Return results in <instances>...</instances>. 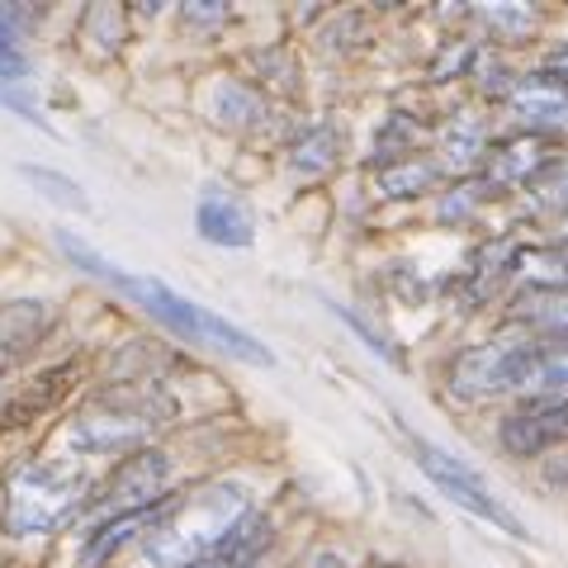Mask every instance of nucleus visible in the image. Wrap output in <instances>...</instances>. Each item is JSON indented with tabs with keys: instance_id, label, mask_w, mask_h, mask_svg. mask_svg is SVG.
Instances as JSON below:
<instances>
[{
	"instance_id": "nucleus-9",
	"label": "nucleus",
	"mask_w": 568,
	"mask_h": 568,
	"mask_svg": "<svg viewBox=\"0 0 568 568\" xmlns=\"http://www.w3.org/2000/svg\"><path fill=\"white\" fill-rule=\"evenodd\" d=\"M48 327H52V308L43 304V298H14V304H0V379H6L10 369L43 342Z\"/></svg>"
},
{
	"instance_id": "nucleus-10",
	"label": "nucleus",
	"mask_w": 568,
	"mask_h": 568,
	"mask_svg": "<svg viewBox=\"0 0 568 568\" xmlns=\"http://www.w3.org/2000/svg\"><path fill=\"white\" fill-rule=\"evenodd\" d=\"M194 227L219 246H252V237H256V223H252V213H246V204L233 200V194H223V190H209L200 200Z\"/></svg>"
},
{
	"instance_id": "nucleus-6",
	"label": "nucleus",
	"mask_w": 568,
	"mask_h": 568,
	"mask_svg": "<svg viewBox=\"0 0 568 568\" xmlns=\"http://www.w3.org/2000/svg\"><path fill=\"white\" fill-rule=\"evenodd\" d=\"M166 484H171V459L162 450H138L133 459H123L91 507L95 530L110 521H123V517H142L152 503H162Z\"/></svg>"
},
{
	"instance_id": "nucleus-8",
	"label": "nucleus",
	"mask_w": 568,
	"mask_h": 568,
	"mask_svg": "<svg viewBox=\"0 0 568 568\" xmlns=\"http://www.w3.org/2000/svg\"><path fill=\"white\" fill-rule=\"evenodd\" d=\"M568 440V398H545L530 403L526 413L503 422V446L511 455H540L549 446Z\"/></svg>"
},
{
	"instance_id": "nucleus-2",
	"label": "nucleus",
	"mask_w": 568,
	"mask_h": 568,
	"mask_svg": "<svg viewBox=\"0 0 568 568\" xmlns=\"http://www.w3.org/2000/svg\"><path fill=\"white\" fill-rule=\"evenodd\" d=\"M242 521H246V488L209 484L200 493H190L185 503L166 507L148 526V559L156 568H194L200 559L227 549Z\"/></svg>"
},
{
	"instance_id": "nucleus-15",
	"label": "nucleus",
	"mask_w": 568,
	"mask_h": 568,
	"mask_svg": "<svg viewBox=\"0 0 568 568\" xmlns=\"http://www.w3.org/2000/svg\"><path fill=\"white\" fill-rule=\"evenodd\" d=\"M24 175H29L33 185L52 190V200H58V204H67V209H85V194H81V185H71L67 175H58V171H39V166H24Z\"/></svg>"
},
{
	"instance_id": "nucleus-14",
	"label": "nucleus",
	"mask_w": 568,
	"mask_h": 568,
	"mask_svg": "<svg viewBox=\"0 0 568 568\" xmlns=\"http://www.w3.org/2000/svg\"><path fill=\"white\" fill-rule=\"evenodd\" d=\"M24 71H29V62H24V52H20V39H14L6 10H0V81H20Z\"/></svg>"
},
{
	"instance_id": "nucleus-5",
	"label": "nucleus",
	"mask_w": 568,
	"mask_h": 568,
	"mask_svg": "<svg viewBox=\"0 0 568 568\" xmlns=\"http://www.w3.org/2000/svg\"><path fill=\"white\" fill-rule=\"evenodd\" d=\"M413 450H417V465L426 469V478L450 497L455 507H465V511H474L478 521H493V526H503L507 536H517V540H526V526H521V517L517 511H507L503 503H497V493L478 478L465 459H455V455H446V450H436L432 440H422V436H413Z\"/></svg>"
},
{
	"instance_id": "nucleus-16",
	"label": "nucleus",
	"mask_w": 568,
	"mask_h": 568,
	"mask_svg": "<svg viewBox=\"0 0 568 568\" xmlns=\"http://www.w3.org/2000/svg\"><path fill=\"white\" fill-rule=\"evenodd\" d=\"M432 181H436V171H432V166H417V162H407V166H398V171H384V175H379V185H384L388 194H413V190L432 185Z\"/></svg>"
},
{
	"instance_id": "nucleus-3",
	"label": "nucleus",
	"mask_w": 568,
	"mask_h": 568,
	"mask_svg": "<svg viewBox=\"0 0 568 568\" xmlns=\"http://www.w3.org/2000/svg\"><path fill=\"white\" fill-rule=\"evenodd\" d=\"M85 493H91V459L39 455L6 484V526L14 536H39L67 521Z\"/></svg>"
},
{
	"instance_id": "nucleus-7",
	"label": "nucleus",
	"mask_w": 568,
	"mask_h": 568,
	"mask_svg": "<svg viewBox=\"0 0 568 568\" xmlns=\"http://www.w3.org/2000/svg\"><path fill=\"white\" fill-rule=\"evenodd\" d=\"M77 379H81V365L67 361V365H52V369H43V375H33L24 384H14L10 394L0 398V432H14V426H29L43 413H52V407L71 394Z\"/></svg>"
},
{
	"instance_id": "nucleus-12",
	"label": "nucleus",
	"mask_w": 568,
	"mask_h": 568,
	"mask_svg": "<svg viewBox=\"0 0 568 568\" xmlns=\"http://www.w3.org/2000/svg\"><path fill=\"white\" fill-rule=\"evenodd\" d=\"M511 104H517V114L530 119V123H564L568 119V81L526 77L517 85V95H511Z\"/></svg>"
},
{
	"instance_id": "nucleus-4",
	"label": "nucleus",
	"mask_w": 568,
	"mask_h": 568,
	"mask_svg": "<svg viewBox=\"0 0 568 568\" xmlns=\"http://www.w3.org/2000/svg\"><path fill=\"white\" fill-rule=\"evenodd\" d=\"M152 403H138L133 394H114V398H100L91 403L85 413L67 426V446L71 455L81 459H95V455H123L133 450L142 436L152 432Z\"/></svg>"
},
{
	"instance_id": "nucleus-1",
	"label": "nucleus",
	"mask_w": 568,
	"mask_h": 568,
	"mask_svg": "<svg viewBox=\"0 0 568 568\" xmlns=\"http://www.w3.org/2000/svg\"><path fill=\"white\" fill-rule=\"evenodd\" d=\"M62 242V252L81 265V271H91L95 280H104V284H114L119 294H129L133 304H142L148 308L156 323H166L171 332H181V336H190V342H200V346H219V351H227V355H237V361H252V365H271L275 355L265 351L256 336H246L242 327H233L227 317H219V313H209V308H200V304H190V298H181L171 290V284H162V280H148V275H129V271H119V265H110L104 261L95 246H85V242H77L71 233H62L58 237Z\"/></svg>"
},
{
	"instance_id": "nucleus-17",
	"label": "nucleus",
	"mask_w": 568,
	"mask_h": 568,
	"mask_svg": "<svg viewBox=\"0 0 568 568\" xmlns=\"http://www.w3.org/2000/svg\"><path fill=\"white\" fill-rule=\"evenodd\" d=\"M388 568H398V564H388Z\"/></svg>"
},
{
	"instance_id": "nucleus-11",
	"label": "nucleus",
	"mask_w": 568,
	"mask_h": 568,
	"mask_svg": "<svg viewBox=\"0 0 568 568\" xmlns=\"http://www.w3.org/2000/svg\"><path fill=\"white\" fill-rule=\"evenodd\" d=\"M517 394L568 398V342H559V346H526Z\"/></svg>"
},
{
	"instance_id": "nucleus-13",
	"label": "nucleus",
	"mask_w": 568,
	"mask_h": 568,
	"mask_svg": "<svg viewBox=\"0 0 568 568\" xmlns=\"http://www.w3.org/2000/svg\"><path fill=\"white\" fill-rule=\"evenodd\" d=\"M517 317L568 342V290H530L517 298Z\"/></svg>"
}]
</instances>
